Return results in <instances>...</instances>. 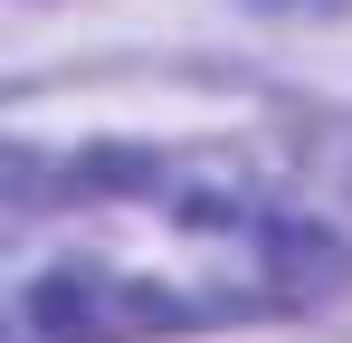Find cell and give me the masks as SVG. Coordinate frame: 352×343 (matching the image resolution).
Wrapping results in <instances>:
<instances>
[{
	"label": "cell",
	"instance_id": "cell-1",
	"mask_svg": "<svg viewBox=\"0 0 352 343\" xmlns=\"http://www.w3.org/2000/svg\"><path fill=\"white\" fill-rule=\"evenodd\" d=\"M333 229L286 210L229 153L86 143L10 153L0 181V315L10 343H133L333 295Z\"/></svg>",
	"mask_w": 352,
	"mask_h": 343
}]
</instances>
